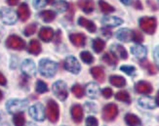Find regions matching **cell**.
<instances>
[{
    "instance_id": "1",
    "label": "cell",
    "mask_w": 159,
    "mask_h": 126,
    "mask_svg": "<svg viewBox=\"0 0 159 126\" xmlns=\"http://www.w3.org/2000/svg\"><path fill=\"white\" fill-rule=\"evenodd\" d=\"M58 69V64L49 59H43L39 62V72L45 77H53Z\"/></svg>"
},
{
    "instance_id": "2",
    "label": "cell",
    "mask_w": 159,
    "mask_h": 126,
    "mask_svg": "<svg viewBox=\"0 0 159 126\" xmlns=\"http://www.w3.org/2000/svg\"><path fill=\"white\" fill-rule=\"evenodd\" d=\"M140 27L148 34H153L156 30L157 21L153 17H143L139 20Z\"/></svg>"
},
{
    "instance_id": "3",
    "label": "cell",
    "mask_w": 159,
    "mask_h": 126,
    "mask_svg": "<svg viewBox=\"0 0 159 126\" xmlns=\"http://www.w3.org/2000/svg\"><path fill=\"white\" fill-rule=\"evenodd\" d=\"M27 102L26 100H20V99H13L9 100L6 104V109L8 110L9 114H16L18 113H22V111L27 107Z\"/></svg>"
},
{
    "instance_id": "4",
    "label": "cell",
    "mask_w": 159,
    "mask_h": 126,
    "mask_svg": "<svg viewBox=\"0 0 159 126\" xmlns=\"http://www.w3.org/2000/svg\"><path fill=\"white\" fill-rule=\"evenodd\" d=\"M46 114L47 117L51 122L55 123L57 122L60 116V109L58 104L54 100H49L47 103V108H46Z\"/></svg>"
},
{
    "instance_id": "5",
    "label": "cell",
    "mask_w": 159,
    "mask_h": 126,
    "mask_svg": "<svg viewBox=\"0 0 159 126\" xmlns=\"http://www.w3.org/2000/svg\"><path fill=\"white\" fill-rule=\"evenodd\" d=\"M52 90H53V93L56 95V97L61 101H65L68 96L66 84L61 80L55 82L52 86Z\"/></svg>"
},
{
    "instance_id": "6",
    "label": "cell",
    "mask_w": 159,
    "mask_h": 126,
    "mask_svg": "<svg viewBox=\"0 0 159 126\" xmlns=\"http://www.w3.org/2000/svg\"><path fill=\"white\" fill-rule=\"evenodd\" d=\"M118 115V108L115 104H108L102 109V119L105 121H112Z\"/></svg>"
},
{
    "instance_id": "7",
    "label": "cell",
    "mask_w": 159,
    "mask_h": 126,
    "mask_svg": "<svg viewBox=\"0 0 159 126\" xmlns=\"http://www.w3.org/2000/svg\"><path fill=\"white\" fill-rule=\"evenodd\" d=\"M0 18L2 22L6 25H14L17 22L18 16L15 11L8 8H1L0 9Z\"/></svg>"
},
{
    "instance_id": "8",
    "label": "cell",
    "mask_w": 159,
    "mask_h": 126,
    "mask_svg": "<svg viewBox=\"0 0 159 126\" xmlns=\"http://www.w3.org/2000/svg\"><path fill=\"white\" fill-rule=\"evenodd\" d=\"M6 46L13 50H23L25 47V42L18 35H10L6 40Z\"/></svg>"
},
{
    "instance_id": "9",
    "label": "cell",
    "mask_w": 159,
    "mask_h": 126,
    "mask_svg": "<svg viewBox=\"0 0 159 126\" xmlns=\"http://www.w3.org/2000/svg\"><path fill=\"white\" fill-rule=\"evenodd\" d=\"M30 115L36 121H43L45 118V110L41 104H35L29 110Z\"/></svg>"
},
{
    "instance_id": "10",
    "label": "cell",
    "mask_w": 159,
    "mask_h": 126,
    "mask_svg": "<svg viewBox=\"0 0 159 126\" xmlns=\"http://www.w3.org/2000/svg\"><path fill=\"white\" fill-rule=\"evenodd\" d=\"M65 68L68 72H70L71 73H75V74L79 73L80 68H81L77 59L72 57V56H70V57H67L65 60Z\"/></svg>"
},
{
    "instance_id": "11",
    "label": "cell",
    "mask_w": 159,
    "mask_h": 126,
    "mask_svg": "<svg viewBox=\"0 0 159 126\" xmlns=\"http://www.w3.org/2000/svg\"><path fill=\"white\" fill-rule=\"evenodd\" d=\"M22 72H24V74H25L26 76H33L36 72V68H35V64L32 60H25L22 64Z\"/></svg>"
},
{
    "instance_id": "12",
    "label": "cell",
    "mask_w": 159,
    "mask_h": 126,
    "mask_svg": "<svg viewBox=\"0 0 159 126\" xmlns=\"http://www.w3.org/2000/svg\"><path fill=\"white\" fill-rule=\"evenodd\" d=\"M70 113H71V116L74 122L80 123L82 121L84 114H83V109L80 105H73L71 107Z\"/></svg>"
},
{
    "instance_id": "13",
    "label": "cell",
    "mask_w": 159,
    "mask_h": 126,
    "mask_svg": "<svg viewBox=\"0 0 159 126\" xmlns=\"http://www.w3.org/2000/svg\"><path fill=\"white\" fill-rule=\"evenodd\" d=\"M135 89L138 93L140 94H150L152 92V86L151 84L147 82V81H139L136 85H135Z\"/></svg>"
},
{
    "instance_id": "14",
    "label": "cell",
    "mask_w": 159,
    "mask_h": 126,
    "mask_svg": "<svg viewBox=\"0 0 159 126\" xmlns=\"http://www.w3.org/2000/svg\"><path fill=\"white\" fill-rule=\"evenodd\" d=\"M111 53L115 57H118L122 60L128 59V53L126 51V49L120 44H113L111 46Z\"/></svg>"
},
{
    "instance_id": "15",
    "label": "cell",
    "mask_w": 159,
    "mask_h": 126,
    "mask_svg": "<svg viewBox=\"0 0 159 126\" xmlns=\"http://www.w3.org/2000/svg\"><path fill=\"white\" fill-rule=\"evenodd\" d=\"M71 43L76 47H82L86 43V36L83 33H72L70 35Z\"/></svg>"
},
{
    "instance_id": "16",
    "label": "cell",
    "mask_w": 159,
    "mask_h": 126,
    "mask_svg": "<svg viewBox=\"0 0 159 126\" xmlns=\"http://www.w3.org/2000/svg\"><path fill=\"white\" fill-rule=\"evenodd\" d=\"M116 37L123 42H129L133 40V31L129 29H122L116 32Z\"/></svg>"
},
{
    "instance_id": "17",
    "label": "cell",
    "mask_w": 159,
    "mask_h": 126,
    "mask_svg": "<svg viewBox=\"0 0 159 126\" xmlns=\"http://www.w3.org/2000/svg\"><path fill=\"white\" fill-rule=\"evenodd\" d=\"M131 53H132L138 59L143 60L144 58H146L148 51H147V48L144 46L138 44V45L131 47Z\"/></svg>"
},
{
    "instance_id": "18",
    "label": "cell",
    "mask_w": 159,
    "mask_h": 126,
    "mask_svg": "<svg viewBox=\"0 0 159 126\" xmlns=\"http://www.w3.org/2000/svg\"><path fill=\"white\" fill-rule=\"evenodd\" d=\"M18 16H19L20 20L22 21V22H25V21L29 20V18L30 16V10L29 8V6H27V4L22 3L19 6Z\"/></svg>"
},
{
    "instance_id": "19",
    "label": "cell",
    "mask_w": 159,
    "mask_h": 126,
    "mask_svg": "<svg viewBox=\"0 0 159 126\" xmlns=\"http://www.w3.org/2000/svg\"><path fill=\"white\" fill-rule=\"evenodd\" d=\"M138 104L143 109H148V110H152L156 107L155 101L150 97H142L138 100Z\"/></svg>"
},
{
    "instance_id": "20",
    "label": "cell",
    "mask_w": 159,
    "mask_h": 126,
    "mask_svg": "<svg viewBox=\"0 0 159 126\" xmlns=\"http://www.w3.org/2000/svg\"><path fill=\"white\" fill-rule=\"evenodd\" d=\"M90 72H91V74L93 75V77L97 81H99L100 83L105 82L106 73H105V71H103L102 68H101V67H94V68H91Z\"/></svg>"
},
{
    "instance_id": "21",
    "label": "cell",
    "mask_w": 159,
    "mask_h": 126,
    "mask_svg": "<svg viewBox=\"0 0 159 126\" xmlns=\"http://www.w3.org/2000/svg\"><path fill=\"white\" fill-rule=\"evenodd\" d=\"M39 38L44 42H50L54 37V30L51 27H42L39 31Z\"/></svg>"
},
{
    "instance_id": "22",
    "label": "cell",
    "mask_w": 159,
    "mask_h": 126,
    "mask_svg": "<svg viewBox=\"0 0 159 126\" xmlns=\"http://www.w3.org/2000/svg\"><path fill=\"white\" fill-rule=\"evenodd\" d=\"M86 93L90 98H92V99H97V98L99 97V94H100L99 85L94 83V82L89 83L86 86Z\"/></svg>"
},
{
    "instance_id": "23",
    "label": "cell",
    "mask_w": 159,
    "mask_h": 126,
    "mask_svg": "<svg viewBox=\"0 0 159 126\" xmlns=\"http://www.w3.org/2000/svg\"><path fill=\"white\" fill-rule=\"evenodd\" d=\"M78 6H79V8L86 14L92 13L95 8V4L93 0H79Z\"/></svg>"
},
{
    "instance_id": "24",
    "label": "cell",
    "mask_w": 159,
    "mask_h": 126,
    "mask_svg": "<svg viewBox=\"0 0 159 126\" xmlns=\"http://www.w3.org/2000/svg\"><path fill=\"white\" fill-rule=\"evenodd\" d=\"M102 24L109 26V27H114V26H118L123 23V20L117 18V17H105L102 20Z\"/></svg>"
},
{
    "instance_id": "25",
    "label": "cell",
    "mask_w": 159,
    "mask_h": 126,
    "mask_svg": "<svg viewBox=\"0 0 159 126\" xmlns=\"http://www.w3.org/2000/svg\"><path fill=\"white\" fill-rule=\"evenodd\" d=\"M78 25L85 27L87 30H89L90 32H95L97 30V26L96 25L92 22V21H89L83 17H80L78 19Z\"/></svg>"
},
{
    "instance_id": "26",
    "label": "cell",
    "mask_w": 159,
    "mask_h": 126,
    "mask_svg": "<svg viewBox=\"0 0 159 126\" xmlns=\"http://www.w3.org/2000/svg\"><path fill=\"white\" fill-rule=\"evenodd\" d=\"M125 122L128 126H142L141 119L133 114H127L125 115Z\"/></svg>"
},
{
    "instance_id": "27",
    "label": "cell",
    "mask_w": 159,
    "mask_h": 126,
    "mask_svg": "<svg viewBox=\"0 0 159 126\" xmlns=\"http://www.w3.org/2000/svg\"><path fill=\"white\" fill-rule=\"evenodd\" d=\"M109 82L115 87H124L126 85V79L120 75H111L109 77Z\"/></svg>"
},
{
    "instance_id": "28",
    "label": "cell",
    "mask_w": 159,
    "mask_h": 126,
    "mask_svg": "<svg viewBox=\"0 0 159 126\" xmlns=\"http://www.w3.org/2000/svg\"><path fill=\"white\" fill-rule=\"evenodd\" d=\"M27 51L32 55H38L41 52V45L39 43V41L36 39H32L29 44Z\"/></svg>"
},
{
    "instance_id": "29",
    "label": "cell",
    "mask_w": 159,
    "mask_h": 126,
    "mask_svg": "<svg viewBox=\"0 0 159 126\" xmlns=\"http://www.w3.org/2000/svg\"><path fill=\"white\" fill-rule=\"evenodd\" d=\"M40 17L42 18V20L46 23H51L52 21L55 20L56 18V14H55L54 11H51V10H45V11H42L40 13Z\"/></svg>"
},
{
    "instance_id": "30",
    "label": "cell",
    "mask_w": 159,
    "mask_h": 126,
    "mask_svg": "<svg viewBox=\"0 0 159 126\" xmlns=\"http://www.w3.org/2000/svg\"><path fill=\"white\" fill-rule=\"evenodd\" d=\"M53 6L59 13H64L66 10H68V4L65 0H57V1H55L53 3Z\"/></svg>"
},
{
    "instance_id": "31",
    "label": "cell",
    "mask_w": 159,
    "mask_h": 126,
    "mask_svg": "<svg viewBox=\"0 0 159 126\" xmlns=\"http://www.w3.org/2000/svg\"><path fill=\"white\" fill-rule=\"evenodd\" d=\"M102 61L108 66H111V67H114L117 64V58L112 53H106L102 56Z\"/></svg>"
},
{
    "instance_id": "32",
    "label": "cell",
    "mask_w": 159,
    "mask_h": 126,
    "mask_svg": "<svg viewBox=\"0 0 159 126\" xmlns=\"http://www.w3.org/2000/svg\"><path fill=\"white\" fill-rule=\"evenodd\" d=\"M115 99L127 104L131 103V97L127 91H119V92H117L115 94Z\"/></svg>"
},
{
    "instance_id": "33",
    "label": "cell",
    "mask_w": 159,
    "mask_h": 126,
    "mask_svg": "<svg viewBox=\"0 0 159 126\" xmlns=\"http://www.w3.org/2000/svg\"><path fill=\"white\" fill-rule=\"evenodd\" d=\"M106 46V42L101 38H96L93 40V49L96 53H101Z\"/></svg>"
},
{
    "instance_id": "34",
    "label": "cell",
    "mask_w": 159,
    "mask_h": 126,
    "mask_svg": "<svg viewBox=\"0 0 159 126\" xmlns=\"http://www.w3.org/2000/svg\"><path fill=\"white\" fill-rule=\"evenodd\" d=\"M99 6L101 8V11L106 13V14H108V13H112L115 11L114 7L111 6L110 4L107 3L106 1H103V0H99Z\"/></svg>"
},
{
    "instance_id": "35",
    "label": "cell",
    "mask_w": 159,
    "mask_h": 126,
    "mask_svg": "<svg viewBox=\"0 0 159 126\" xmlns=\"http://www.w3.org/2000/svg\"><path fill=\"white\" fill-rule=\"evenodd\" d=\"M13 122L15 126H24L25 123V114L23 113H18L14 115L13 117Z\"/></svg>"
},
{
    "instance_id": "36",
    "label": "cell",
    "mask_w": 159,
    "mask_h": 126,
    "mask_svg": "<svg viewBox=\"0 0 159 126\" xmlns=\"http://www.w3.org/2000/svg\"><path fill=\"white\" fill-rule=\"evenodd\" d=\"M141 66L143 68H146L147 71L148 72L149 74H155L156 73V68L155 67L151 64L150 62H148V60H142L141 61Z\"/></svg>"
},
{
    "instance_id": "37",
    "label": "cell",
    "mask_w": 159,
    "mask_h": 126,
    "mask_svg": "<svg viewBox=\"0 0 159 126\" xmlns=\"http://www.w3.org/2000/svg\"><path fill=\"white\" fill-rule=\"evenodd\" d=\"M71 92L73 93V95L75 97L80 99V98H82L83 96H84L85 91H84V88H83L80 84H74L71 88Z\"/></svg>"
},
{
    "instance_id": "38",
    "label": "cell",
    "mask_w": 159,
    "mask_h": 126,
    "mask_svg": "<svg viewBox=\"0 0 159 126\" xmlns=\"http://www.w3.org/2000/svg\"><path fill=\"white\" fill-rule=\"evenodd\" d=\"M81 60L85 63V64H92L94 62V57L92 56V54L88 52V51H83L80 54Z\"/></svg>"
},
{
    "instance_id": "39",
    "label": "cell",
    "mask_w": 159,
    "mask_h": 126,
    "mask_svg": "<svg viewBox=\"0 0 159 126\" xmlns=\"http://www.w3.org/2000/svg\"><path fill=\"white\" fill-rule=\"evenodd\" d=\"M35 91L39 94H42V93H46L48 91V86L47 84L42 81V80H38L36 82V85H35Z\"/></svg>"
},
{
    "instance_id": "40",
    "label": "cell",
    "mask_w": 159,
    "mask_h": 126,
    "mask_svg": "<svg viewBox=\"0 0 159 126\" xmlns=\"http://www.w3.org/2000/svg\"><path fill=\"white\" fill-rule=\"evenodd\" d=\"M36 30H37V25L36 24H30V25L25 26L24 33H25V36H30L36 32Z\"/></svg>"
},
{
    "instance_id": "41",
    "label": "cell",
    "mask_w": 159,
    "mask_h": 126,
    "mask_svg": "<svg viewBox=\"0 0 159 126\" xmlns=\"http://www.w3.org/2000/svg\"><path fill=\"white\" fill-rule=\"evenodd\" d=\"M120 69L122 72H124L126 74L130 75V76H134L136 75V68L133 66H122L120 68Z\"/></svg>"
},
{
    "instance_id": "42",
    "label": "cell",
    "mask_w": 159,
    "mask_h": 126,
    "mask_svg": "<svg viewBox=\"0 0 159 126\" xmlns=\"http://www.w3.org/2000/svg\"><path fill=\"white\" fill-rule=\"evenodd\" d=\"M133 41L137 42V43H142L143 41V35L142 34V32H140L139 30H134L133 31Z\"/></svg>"
},
{
    "instance_id": "43",
    "label": "cell",
    "mask_w": 159,
    "mask_h": 126,
    "mask_svg": "<svg viewBox=\"0 0 159 126\" xmlns=\"http://www.w3.org/2000/svg\"><path fill=\"white\" fill-rule=\"evenodd\" d=\"M48 4L47 0H33V6L36 9H41Z\"/></svg>"
},
{
    "instance_id": "44",
    "label": "cell",
    "mask_w": 159,
    "mask_h": 126,
    "mask_svg": "<svg viewBox=\"0 0 159 126\" xmlns=\"http://www.w3.org/2000/svg\"><path fill=\"white\" fill-rule=\"evenodd\" d=\"M86 126H98V120L95 116H89L86 119Z\"/></svg>"
},
{
    "instance_id": "45",
    "label": "cell",
    "mask_w": 159,
    "mask_h": 126,
    "mask_svg": "<svg viewBox=\"0 0 159 126\" xmlns=\"http://www.w3.org/2000/svg\"><path fill=\"white\" fill-rule=\"evenodd\" d=\"M102 94L103 97L106 98V99H109V98H111V97H112L113 92H112V90L110 89V88L107 87V88H105V89H102Z\"/></svg>"
},
{
    "instance_id": "46",
    "label": "cell",
    "mask_w": 159,
    "mask_h": 126,
    "mask_svg": "<svg viewBox=\"0 0 159 126\" xmlns=\"http://www.w3.org/2000/svg\"><path fill=\"white\" fill-rule=\"evenodd\" d=\"M153 58L155 61V64L157 68H159V46H156L153 50Z\"/></svg>"
},
{
    "instance_id": "47",
    "label": "cell",
    "mask_w": 159,
    "mask_h": 126,
    "mask_svg": "<svg viewBox=\"0 0 159 126\" xmlns=\"http://www.w3.org/2000/svg\"><path fill=\"white\" fill-rule=\"evenodd\" d=\"M102 34H103V35H105L107 38L111 37V35H112L111 31H110L109 30H107V29H102Z\"/></svg>"
},
{
    "instance_id": "48",
    "label": "cell",
    "mask_w": 159,
    "mask_h": 126,
    "mask_svg": "<svg viewBox=\"0 0 159 126\" xmlns=\"http://www.w3.org/2000/svg\"><path fill=\"white\" fill-rule=\"evenodd\" d=\"M7 84V80H6V77L5 76L0 72V85H6Z\"/></svg>"
},
{
    "instance_id": "49",
    "label": "cell",
    "mask_w": 159,
    "mask_h": 126,
    "mask_svg": "<svg viewBox=\"0 0 159 126\" xmlns=\"http://www.w3.org/2000/svg\"><path fill=\"white\" fill-rule=\"evenodd\" d=\"M135 8L138 10H143V5H142L140 0H136L135 1Z\"/></svg>"
},
{
    "instance_id": "50",
    "label": "cell",
    "mask_w": 159,
    "mask_h": 126,
    "mask_svg": "<svg viewBox=\"0 0 159 126\" xmlns=\"http://www.w3.org/2000/svg\"><path fill=\"white\" fill-rule=\"evenodd\" d=\"M148 4L150 6L151 10H153V11H156L157 10V6L154 3H152V0H148Z\"/></svg>"
},
{
    "instance_id": "51",
    "label": "cell",
    "mask_w": 159,
    "mask_h": 126,
    "mask_svg": "<svg viewBox=\"0 0 159 126\" xmlns=\"http://www.w3.org/2000/svg\"><path fill=\"white\" fill-rule=\"evenodd\" d=\"M7 3L10 6H16L19 3V0H7Z\"/></svg>"
},
{
    "instance_id": "52",
    "label": "cell",
    "mask_w": 159,
    "mask_h": 126,
    "mask_svg": "<svg viewBox=\"0 0 159 126\" xmlns=\"http://www.w3.org/2000/svg\"><path fill=\"white\" fill-rule=\"evenodd\" d=\"M120 1L125 5H130L131 3H132V0H120Z\"/></svg>"
},
{
    "instance_id": "53",
    "label": "cell",
    "mask_w": 159,
    "mask_h": 126,
    "mask_svg": "<svg viewBox=\"0 0 159 126\" xmlns=\"http://www.w3.org/2000/svg\"><path fill=\"white\" fill-rule=\"evenodd\" d=\"M155 104H156V106H159V91L157 92V95L155 98Z\"/></svg>"
},
{
    "instance_id": "54",
    "label": "cell",
    "mask_w": 159,
    "mask_h": 126,
    "mask_svg": "<svg viewBox=\"0 0 159 126\" xmlns=\"http://www.w3.org/2000/svg\"><path fill=\"white\" fill-rule=\"evenodd\" d=\"M24 126H36V125L34 123H32V122H27V123H25Z\"/></svg>"
},
{
    "instance_id": "55",
    "label": "cell",
    "mask_w": 159,
    "mask_h": 126,
    "mask_svg": "<svg viewBox=\"0 0 159 126\" xmlns=\"http://www.w3.org/2000/svg\"><path fill=\"white\" fill-rule=\"evenodd\" d=\"M47 1H48V3H49V4H53L55 2L54 0H47Z\"/></svg>"
},
{
    "instance_id": "56",
    "label": "cell",
    "mask_w": 159,
    "mask_h": 126,
    "mask_svg": "<svg viewBox=\"0 0 159 126\" xmlns=\"http://www.w3.org/2000/svg\"><path fill=\"white\" fill-rule=\"evenodd\" d=\"M2 98H3V95H2V92H1V91H0V101L2 100Z\"/></svg>"
},
{
    "instance_id": "57",
    "label": "cell",
    "mask_w": 159,
    "mask_h": 126,
    "mask_svg": "<svg viewBox=\"0 0 159 126\" xmlns=\"http://www.w3.org/2000/svg\"><path fill=\"white\" fill-rule=\"evenodd\" d=\"M158 3H159V0H158Z\"/></svg>"
}]
</instances>
